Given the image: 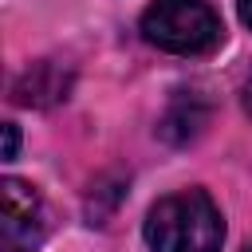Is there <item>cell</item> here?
I'll use <instances>...</instances> for the list:
<instances>
[{
  "instance_id": "1",
  "label": "cell",
  "mask_w": 252,
  "mask_h": 252,
  "mask_svg": "<svg viewBox=\"0 0 252 252\" xmlns=\"http://www.w3.org/2000/svg\"><path fill=\"white\" fill-rule=\"evenodd\" d=\"M224 220L205 189L161 197L146 217V244L154 252H220Z\"/></svg>"
},
{
  "instance_id": "2",
  "label": "cell",
  "mask_w": 252,
  "mask_h": 252,
  "mask_svg": "<svg viewBox=\"0 0 252 252\" xmlns=\"http://www.w3.org/2000/svg\"><path fill=\"white\" fill-rule=\"evenodd\" d=\"M142 35L173 55H205L220 43V20L205 0H154L142 12Z\"/></svg>"
},
{
  "instance_id": "3",
  "label": "cell",
  "mask_w": 252,
  "mask_h": 252,
  "mask_svg": "<svg viewBox=\"0 0 252 252\" xmlns=\"http://www.w3.org/2000/svg\"><path fill=\"white\" fill-rule=\"evenodd\" d=\"M47 236V205L43 197L20 181H0V252H35Z\"/></svg>"
},
{
  "instance_id": "4",
  "label": "cell",
  "mask_w": 252,
  "mask_h": 252,
  "mask_svg": "<svg viewBox=\"0 0 252 252\" xmlns=\"http://www.w3.org/2000/svg\"><path fill=\"white\" fill-rule=\"evenodd\" d=\"M67 87H71V75H67L59 63L39 59V63H32V67L16 79L12 94H16V102H24V106H51V102L67 98Z\"/></svg>"
},
{
  "instance_id": "5",
  "label": "cell",
  "mask_w": 252,
  "mask_h": 252,
  "mask_svg": "<svg viewBox=\"0 0 252 252\" xmlns=\"http://www.w3.org/2000/svg\"><path fill=\"white\" fill-rule=\"evenodd\" d=\"M205 118H209V102L197 91H181L173 98V106L165 110V118H161V134L169 142H189L205 126Z\"/></svg>"
},
{
  "instance_id": "6",
  "label": "cell",
  "mask_w": 252,
  "mask_h": 252,
  "mask_svg": "<svg viewBox=\"0 0 252 252\" xmlns=\"http://www.w3.org/2000/svg\"><path fill=\"white\" fill-rule=\"evenodd\" d=\"M16 150H20V130H16V122H4V161H12Z\"/></svg>"
},
{
  "instance_id": "7",
  "label": "cell",
  "mask_w": 252,
  "mask_h": 252,
  "mask_svg": "<svg viewBox=\"0 0 252 252\" xmlns=\"http://www.w3.org/2000/svg\"><path fill=\"white\" fill-rule=\"evenodd\" d=\"M240 20L252 28V0H240Z\"/></svg>"
},
{
  "instance_id": "8",
  "label": "cell",
  "mask_w": 252,
  "mask_h": 252,
  "mask_svg": "<svg viewBox=\"0 0 252 252\" xmlns=\"http://www.w3.org/2000/svg\"><path fill=\"white\" fill-rule=\"evenodd\" d=\"M244 110L252 114V75H248V83H244Z\"/></svg>"
},
{
  "instance_id": "9",
  "label": "cell",
  "mask_w": 252,
  "mask_h": 252,
  "mask_svg": "<svg viewBox=\"0 0 252 252\" xmlns=\"http://www.w3.org/2000/svg\"><path fill=\"white\" fill-rule=\"evenodd\" d=\"M244 252H252V244H248V248H244Z\"/></svg>"
}]
</instances>
